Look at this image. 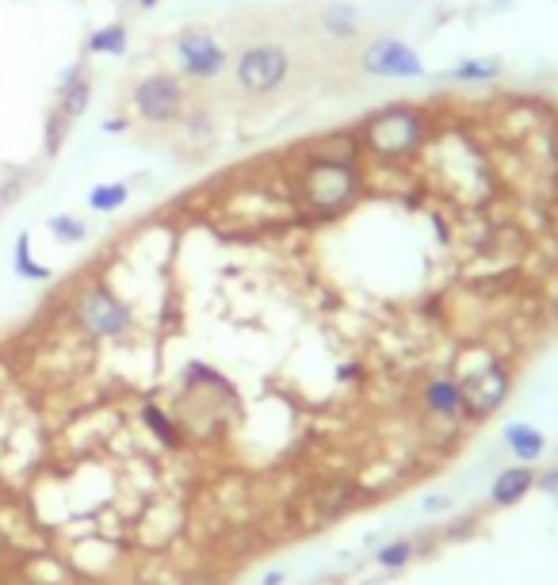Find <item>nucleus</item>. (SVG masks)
<instances>
[{"mask_svg":"<svg viewBox=\"0 0 558 585\" xmlns=\"http://www.w3.org/2000/svg\"><path fill=\"white\" fill-rule=\"evenodd\" d=\"M360 69L367 77H383V81H421L429 69H425V58L413 50L409 43L394 39V35H383V39H371V43L360 50Z\"/></svg>","mask_w":558,"mask_h":585,"instance_id":"0eeeda50","label":"nucleus"},{"mask_svg":"<svg viewBox=\"0 0 558 585\" xmlns=\"http://www.w3.org/2000/svg\"><path fill=\"white\" fill-rule=\"evenodd\" d=\"M138 8H142V12H150V8H157V0H138Z\"/></svg>","mask_w":558,"mask_h":585,"instance_id":"b1692460","label":"nucleus"},{"mask_svg":"<svg viewBox=\"0 0 558 585\" xmlns=\"http://www.w3.org/2000/svg\"><path fill=\"white\" fill-rule=\"evenodd\" d=\"M172 54H176L180 77L192 81V85H211L230 69V50L222 46L215 31H203V27L180 31L176 43H172Z\"/></svg>","mask_w":558,"mask_h":585,"instance_id":"423d86ee","label":"nucleus"},{"mask_svg":"<svg viewBox=\"0 0 558 585\" xmlns=\"http://www.w3.org/2000/svg\"><path fill=\"white\" fill-rule=\"evenodd\" d=\"M130 104H134V115L150 127H172L184 108H188V88H184V77L180 73H146L138 77L134 88H130Z\"/></svg>","mask_w":558,"mask_h":585,"instance_id":"39448f33","label":"nucleus"},{"mask_svg":"<svg viewBox=\"0 0 558 585\" xmlns=\"http://www.w3.org/2000/svg\"><path fill=\"white\" fill-rule=\"evenodd\" d=\"M532 486H536L532 467H528V463H516V467H505V471L494 478L490 498H494V505H501V509H513L516 501H524L532 494Z\"/></svg>","mask_w":558,"mask_h":585,"instance_id":"9d476101","label":"nucleus"},{"mask_svg":"<svg viewBox=\"0 0 558 585\" xmlns=\"http://www.w3.org/2000/svg\"><path fill=\"white\" fill-rule=\"evenodd\" d=\"M505 448L520 459V463H536L543 448H547V440L539 433L536 425H524V421H513V425H505Z\"/></svg>","mask_w":558,"mask_h":585,"instance_id":"ddd939ff","label":"nucleus"},{"mask_svg":"<svg viewBox=\"0 0 558 585\" xmlns=\"http://www.w3.org/2000/svg\"><path fill=\"white\" fill-rule=\"evenodd\" d=\"M429 134L432 119L425 108H417V104H387V108L371 111L364 123L356 127V142H360V153H367L371 161L398 165V161L417 157L421 146L429 142Z\"/></svg>","mask_w":558,"mask_h":585,"instance_id":"f257e3e1","label":"nucleus"},{"mask_svg":"<svg viewBox=\"0 0 558 585\" xmlns=\"http://www.w3.org/2000/svg\"><path fill=\"white\" fill-rule=\"evenodd\" d=\"M142 421L150 425L153 436H157L161 444H169V448H176V444H180V436H176V429H172V421L161 410H157V406H146V410H142Z\"/></svg>","mask_w":558,"mask_h":585,"instance_id":"aec40b11","label":"nucleus"},{"mask_svg":"<svg viewBox=\"0 0 558 585\" xmlns=\"http://www.w3.org/2000/svg\"><path fill=\"white\" fill-rule=\"evenodd\" d=\"M12 268H16V276H23V280H35V283L50 280V268L31 257V234H20V238H16V249H12Z\"/></svg>","mask_w":558,"mask_h":585,"instance_id":"dca6fc26","label":"nucleus"},{"mask_svg":"<svg viewBox=\"0 0 558 585\" xmlns=\"http://www.w3.org/2000/svg\"><path fill=\"white\" fill-rule=\"evenodd\" d=\"M291 50L283 43H272V39H260V43L241 46V54L230 58V73H234V85L245 92V96H272L287 85L291 77Z\"/></svg>","mask_w":558,"mask_h":585,"instance_id":"7ed1b4c3","label":"nucleus"},{"mask_svg":"<svg viewBox=\"0 0 558 585\" xmlns=\"http://www.w3.org/2000/svg\"><path fill=\"white\" fill-rule=\"evenodd\" d=\"M65 134H69V119H65L62 111L54 108L50 115H46V138H43V150L46 157H54V153L65 146Z\"/></svg>","mask_w":558,"mask_h":585,"instance_id":"6ab92c4d","label":"nucleus"},{"mask_svg":"<svg viewBox=\"0 0 558 585\" xmlns=\"http://www.w3.org/2000/svg\"><path fill=\"white\" fill-rule=\"evenodd\" d=\"M364 188V176L356 161H337V157H310L299 173V203L306 215L333 218L356 203Z\"/></svg>","mask_w":558,"mask_h":585,"instance_id":"f03ea898","label":"nucleus"},{"mask_svg":"<svg viewBox=\"0 0 558 585\" xmlns=\"http://www.w3.org/2000/svg\"><path fill=\"white\" fill-rule=\"evenodd\" d=\"M130 199V184L127 180H108V184H96L92 192H88V207L96 211V215H115V211H123Z\"/></svg>","mask_w":558,"mask_h":585,"instance_id":"2eb2a0df","label":"nucleus"},{"mask_svg":"<svg viewBox=\"0 0 558 585\" xmlns=\"http://www.w3.org/2000/svg\"><path fill=\"white\" fill-rule=\"evenodd\" d=\"M104 130H108V134H123V130H127V119H104Z\"/></svg>","mask_w":558,"mask_h":585,"instance_id":"412c9836","label":"nucleus"},{"mask_svg":"<svg viewBox=\"0 0 558 585\" xmlns=\"http://www.w3.org/2000/svg\"><path fill=\"white\" fill-rule=\"evenodd\" d=\"M425 406H429L436 417H444V421H459L463 413L471 410V402H467V394L463 387L455 383V379H429V387H425Z\"/></svg>","mask_w":558,"mask_h":585,"instance_id":"1a4fd4ad","label":"nucleus"},{"mask_svg":"<svg viewBox=\"0 0 558 585\" xmlns=\"http://www.w3.org/2000/svg\"><path fill=\"white\" fill-rule=\"evenodd\" d=\"M0 547H4V536H0Z\"/></svg>","mask_w":558,"mask_h":585,"instance_id":"393cba45","label":"nucleus"},{"mask_svg":"<svg viewBox=\"0 0 558 585\" xmlns=\"http://www.w3.org/2000/svg\"><path fill=\"white\" fill-rule=\"evenodd\" d=\"M318 23H322L325 35H333V39H352V35L364 27V12H360L356 4H344V0H337V4H325Z\"/></svg>","mask_w":558,"mask_h":585,"instance_id":"f8f14e48","label":"nucleus"},{"mask_svg":"<svg viewBox=\"0 0 558 585\" xmlns=\"http://www.w3.org/2000/svg\"><path fill=\"white\" fill-rule=\"evenodd\" d=\"M130 46V31L127 23H104V27H96L92 35L85 39V54H100V58H123Z\"/></svg>","mask_w":558,"mask_h":585,"instance_id":"4468645a","label":"nucleus"},{"mask_svg":"<svg viewBox=\"0 0 558 585\" xmlns=\"http://www.w3.org/2000/svg\"><path fill=\"white\" fill-rule=\"evenodd\" d=\"M409 559H413V543L409 540H394L375 551V563L383 570H402V566H409Z\"/></svg>","mask_w":558,"mask_h":585,"instance_id":"a211bd4d","label":"nucleus"},{"mask_svg":"<svg viewBox=\"0 0 558 585\" xmlns=\"http://www.w3.org/2000/svg\"><path fill=\"white\" fill-rule=\"evenodd\" d=\"M73 322L81 325V333H88L92 341H119L134 329V314L111 287L88 283L73 303Z\"/></svg>","mask_w":558,"mask_h":585,"instance_id":"20e7f679","label":"nucleus"},{"mask_svg":"<svg viewBox=\"0 0 558 585\" xmlns=\"http://www.w3.org/2000/svg\"><path fill=\"white\" fill-rule=\"evenodd\" d=\"M536 486H543V490H558V471H551L547 478H536Z\"/></svg>","mask_w":558,"mask_h":585,"instance_id":"4be33fe9","label":"nucleus"},{"mask_svg":"<svg viewBox=\"0 0 558 585\" xmlns=\"http://www.w3.org/2000/svg\"><path fill=\"white\" fill-rule=\"evenodd\" d=\"M88 104H92V77H88L85 62H73L58 81V111L73 123L85 115Z\"/></svg>","mask_w":558,"mask_h":585,"instance_id":"6e6552de","label":"nucleus"},{"mask_svg":"<svg viewBox=\"0 0 558 585\" xmlns=\"http://www.w3.org/2000/svg\"><path fill=\"white\" fill-rule=\"evenodd\" d=\"M46 230L62 241V245H77V241L88 238V222H81V218H73V215H54L46 222Z\"/></svg>","mask_w":558,"mask_h":585,"instance_id":"f3484780","label":"nucleus"},{"mask_svg":"<svg viewBox=\"0 0 558 585\" xmlns=\"http://www.w3.org/2000/svg\"><path fill=\"white\" fill-rule=\"evenodd\" d=\"M260 585H283V570H268V574H264V582Z\"/></svg>","mask_w":558,"mask_h":585,"instance_id":"5701e85b","label":"nucleus"},{"mask_svg":"<svg viewBox=\"0 0 558 585\" xmlns=\"http://www.w3.org/2000/svg\"><path fill=\"white\" fill-rule=\"evenodd\" d=\"M505 73V58L497 54H478V58H459L448 69L451 81H463V85H490Z\"/></svg>","mask_w":558,"mask_h":585,"instance_id":"9b49d317","label":"nucleus"}]
</instances>
